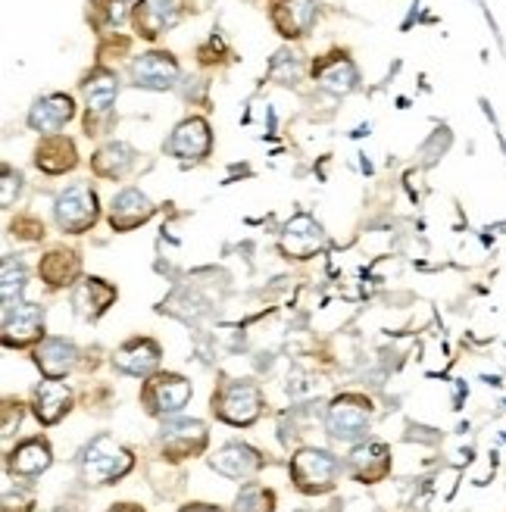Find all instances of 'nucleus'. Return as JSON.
Returning a JSON list of instances; mask_svg holds the SVG:
<instances>
[{
  "instance_id": "b1692460",
  "label": "nucleus",
  "mask_w": 506,
  "mask_h": 512,
  "mask_svg": "<svg viewBox=\"0 0 506 512\" xmlns=\"http://www.w3.org/2000/svg\"><path fill=\"white\" fill-rule=\"evenodd\" d=\"M285 253L297 256V260H307L322 247V228L310 216H297L285 225V238H282Z\"/></svg>"
},
{
  "instance_id": "72a5a7b5",
  "label": "nucleus",
  "mask_w": 506,
  "mask_h": 512,
  "mask_svg": "<svg viewBox=\"0 0 506 512\" xmlns=\"http://www.w3.org/2000/svg\"><path fill=\"white\" fill-rule=\"evenodd\" d=\"M110 512H144V509H138V506H132V503H122V506H116V509H110Z\"/></svg>"
},
{
  "instance_id": "423d86ee",
  "label": "nucleus",
  "mask_w": 506,
  "mask_h": 512,
  "mask_svg": "<svg viewBox=\"0 0 506 512\" xmlns=\"http://www.w3.org/2000/svg\"><path fill=\"white\" fill-rule=\"evenodd\" d=\"M369 400L357 397V394H347V397H338L332 406H328V416H325V425L332 431V438L338 441H357L366 434L369 428Z\"/></svg>"
},
{
  "instance_id": "20e7f679",
  "label": "nucleus",
  "mask_w": 506,
  "mask_h": 512,
  "mask_svg": "<svg viewBox=\"0 0 506 512\" xmlns=\"http://www.w3.org/2000/svg\"><path fill=\"white\" fill-rule=\"evenodd\" d=\"M188 400H191V381L182 378V375H175V372L150 375V381L144 384V391H141V403L154 416H175V413H182Z\"/></svg>"
},
{
  "instance_id": "a878e982",
  "label": "nucleus",
  "mask_w": 506,
  "mask_h": 512,
  "mask_svg": "<svg viewBox=\"0 0 506 512\" xmlns=\"http://www.w3.org/2000/svg\"><path fill=\"white\" fill-rule=\"evenodd\" d=\"M38 272L50 288H63V285H72V281L79 278L82 263L72 250H50L41 260Z\"/></svg>"
},
{
  "instance_id": "f3484780",
  "label": "nucleus",
  "mask_w": 506,
  "mask_h": 512,
  "mask_svg": "<svg viewBox=\"0 0 506 512\" xmlns=\"http://www.w3.org/2000/svg\"><path fill=\"white\" fill-rule=\"evenodd\" d=\"M35 363L44 372V378L60 381L75 369V363H79V350L66 338H47L35 353Z\"/></svg>"
},
{
  "instance_id": "4468645a",
  "label": "nucleus",
  "mask_w": 506,
  "mask_h": 512,
  "mask_svg": "<svg viewBox=\"0 0 506 512\" xmlns=\"http://www.w3.org/2000/svg\"><path fill=\"white\" fill-rule=\"evenodd\" d=\"M150 216H154V203H150V197L141 194L138 188H125L113 197L110 225L116 232H132V228L144 225Z\"/></svg>"
},
{
  "instance_id": "f8f14e48",
  "label": "nucleus",
  "mask_w": 506,
  "mask_h": 512,
  "mask_svg": "<svg viewBox=\"0 0 506 512\" xmlns=\"http://www.w3.org/2000/svg\"><path fill=\"white\" fill-rule=\"evenodd\" d=\"M347 469H350V475L357 478L360 484L385 481L391 475V450L385 444H378V441L353 447V453L347 459Z\"/></svg>"
},
{
  "instance_id": "9d476101",
  "label": "nucleus",
  "mask_w": 506,
  "mask_h": 512,
  "mask_svg": "<svg viewBox=\"0 0 506 512\" xmlns=\"http://www.w3.org/2000/svg\"><path fill=\"white\" fill-rule=\"evenodd\" d=\"M185 13V0H141L135 4V29L141 38L154 41Z\"/></svg>"
},
{
  "instance_id": "39448f33",
  "label": "nucleus",
  "mask_w": 506,
  "mask_h": 512,
  "mask_svg": "<svg viewBox=\"0 0 506 512\" xmlns=\"http://www.w3.org/2000/svg\"><path fill=\"white\" fill-rule=\"evenodd\" d=\"M57 225L69 235H82L97 222V194L91 191V185H69L60 197H57Z\"/></svg>"
},
{
  "instance_id": "9b49d317",
  "label": "nucleus",
  "mask_w": 506,
  "mask_h": 512,
  "mask_svg": "<svg viewBox=\"0 0 506 512\" xmlns=\"http://www.w3.org/2000/svg\"><path fill=\"white\" fill-rule=\"evenodd\" d=\"M166 147H169L172 157H179V160H204L213 147V135H210L207 119L191 116V119L179 122Z\"/></svg>"
},
{
  "instance_id": "393cba45",
  "label": "nucleus",
  "mask_w": 506,
  "mask_h": 512,
  "mask_svg": "<svg viewBox=\"0 0 506 512\" xmlns=\"http://www.w3.org/2000/svg\"><path fill=\"white\" fill-rule=\"evenodd\" d=\"M113 300H116V288L107 285L104 278H88L75 291V306H79L82 319H97L100 313H107Z\"/></svg>"
},
{
  "instance_id": "0eeeda50",
  "label": "nucleus",
  "mask_w": 506,
  "mask_h": 512,
  "mask_svg": "<svg viewBox=\"0 0 506 512\" xmlns=\"http://www.w3.org/2000/svg\"><path fill=\"white\" fill-rule=\"evenodd\" d=\"M132 82L138 88L147 91H169L175 82H179V63L172 60V54H163V50H150V54H141L132 60Z\"/></svg>"
},
{
  "instance_id": "aec40b11",
  "label": "nucleus",
  "mask_w": 506,
  "mask_h": 512,
  "mask_svg": "<svg viewBox=\"0 0 506 512\" xmlns=\"http://www.w3.org/2000/svg\"><path fill=\"white\" fill-rule=\"evenodd\" d=\"M35 166L47 175H66L79 166V153L75 144L63 135H50L35 147Z\"/></svg>"
},
{
  "instance_id": "bb28decb",
  "label": "nucleus",
  "mask_w": 506,
  "mask_h": 512,
  "mask_svg": "<svg viewBox=\"0 0 506 512\" xmlns=\"http://www.w3.org/2000/svg\"><path fill=\"white\" fill-rule=\"evenodd\" d=\"M132 166H135V150L129 144H122V141L100 147L94 153V160H91V169L100 178H122Z\"/></svg>"
},
{
  "instance_id": "c756f323",
  "label": "nucleus",
  "mask_w": 506,
  "mask_h": 512,
  "mask_svg": "<svg viewBox=\"0 0 506 512\" xmlns=\"http://www.w3.org/2000/svg\"><path fill=\"white\" fill-rule=\"evenodd\" d=\"M25 288V266L16 260V256H7L4 260V285H0V294H4V310L13 306V297Z\"/></svg>"
},
{
  "instance_id": "5701e85b",
  "label": "nucleus",
  "mask_w": 506,
  "mask_h": 512,
  "mask_svg": "<svg viewBox=\"0 0 506 512\" xmlns=\"http://www.w3.org/2000/svg\"><path fill=\"white\" fill-rule=\"evenodd\" d=\"M316 19V7L313 0H285L272 10V22L275 29L282 32L285 38H300L310 32V25Z\"/></svg>"
},
{
  "instance_id": "7c9ffc66",
  "label": "nucleus",
  "mask_w": 506,
  "mask_h": 512,
  "mask_svg": "<svg viewBox=\"0 0 506 512\" xmlns=\"http://www.w3.org/2000/svg\"><path fill=\"white\" fill-rule=\"evenodd\" d=\"M19 188H22V175L13 172L10 166H4V194H0V203H4V207H13Z\"/></svg>"
},
{
  "instance_id": "2f4dec72",
  "label": "nucleus",
  "mask_w": 506,
  "mask_h": 512,
  "mask_svg": "<svg viewBox=\"0 0 506 512\" xmlns=\"http://www.w3.org/2000/svg\"><path fill=\"white\" fill-rule=\"evenodd\" d=\"M4 512H32V497L29 494H7L4 497Z\"/></svg>"
},
{
  "instance_id": "f257e3e1",
  "label": "nucleus",
  "mask_w": 506,
  "mask_h": 512,
  "mask_svg": "<svg viewBox=\"0 0 506 512\" xmlns=\"http://www.w3.org/2000/svg\"><path fill=\"white\" fill-rule=\"evenodd\" d=\"M132 466H135V456L122 444H116L110 434L94 438L82 453V475L88 484H113L122 475H129Z\"/></svg>"
},
{
  "instance_id": "473e14b6",
  "label": "nucleus",
  "mask_w": 506,
  "mask_h": 512,
  "mask_svg": "<svg viewBox=\"0 0 506 512\" xmlns=\"http://www.w3.org/2000/svg\"><path fill=\"white\" fill-rule=\"evenodd\" d=\"M182 512H219L216 506H207V503H194V506H185Z\"/></svg>"
},
{
  "instance_id": "a211bd4d",
  "label": "nucleus",
  "mask_w": 506,
  "mask_h": 512,
  "mask_svg": "<svg viewBox=\"0 0 506 512\" xmlns=\"http://www.w3.org/2000/svg\"><path fill=\"white\" fill-rule=\"evenodd\" d=\"M50 463H54V456H50V444L44 438H29L22 441L10 450L7 456V469L19 478H35L41 472L50 469Z\"/></svg>"
},
{
  "instance_id": "c85d7f7f",
  "label": "nucleus",
  "mask_w": 506,
  "mask_h": 512,
  "mask_svg": "<svg viewBox=\"0 0 506 512\" xmlns=\"http://www.w3.org/2000/svg\"><path fill=\"white\" fill-rule=\"evenodd\" d=\"M235 512H275V494L260 488V484H250L238 494Z\"/></svg>"
},
{
  "instance_id": "2eb2a0df",
  "label": "nucleus",
  "mask_w": 506,
  "mask_h": 512,
  "mask_svg": "<svg viewBox=\"0 0 506 512\" xmlns=\"http://www.w3.org/2000/svg\"><path fill=\"white\" fill-rule=\"evenodd\" d=\"M82 97L88 104V116H107L110 107L116 104L119 97V79L116 72L107 69V66H97L85 75L82 82Z\"/></svg>"
},
{
  "instance_id": "412c9836",
  "label": "nucleus",
  "mask_w": 506,
  "mask_h": 512,
  "mask_svg": "<svg viewBox=\"0 0 506 512\" xmlns=\"http://www.w3.org/2000/svg\"><path fill=\"white\" fill-rule=\"evenodd\" d=\"M157 366H160V347L150 341V338L129 341V344H125L116 353V369L125 372V375L147 378V375H154Z\"/></svg>"
},
{
  "instance_id": "4be33fe9",
  "label": "nucleus",
  "mask_w": 506,
  "mask_h": 512,
  "mask_svg": "<svg viewBox=\"0 0 506 512\" xmlns=\"http://www.w3.org/2000/svg\"><path fill=\"white\" fill-rule=\"evenodd\" d=\"M72 409V391L63 381H44L35 391V416L41 425H57Z\"/></svg>"
},
{
  "instance_id": "cd10ccee",
  "label": "nucleus",
  "mask_w": 506,
  "mask_h": 512,
  "mask_svg": "<svg viewBox=\"0 0 506 512\" xmlns=\"http://www.w3.org/2000/svg\"><path fill=\"white\" fill-rule=\"evenodd\" d=\"M129 16V0H94L91 4V19L100 29H113V25L125 22Z\"/></svg>"
},
{
  "instance_id": "6e6552de",
  "label": "nucleus",
  "mask_w": 506,
  "mask_h": 512,
  "mask_svg": "<svg viewBox=\"0 0 506 512\" xmlns=\"http://www.w3.org/2000/svg\"><path fill=\"white\" fill-rule=\"evenodd\" d=\"M44 335V310L35 303H19L16 310L7 306L4 310V344L13 350H22Z\"/></svg>"
},
{
  "instance_id": "6ab92c4d",
  "label": "nucleus",
  "mask_w": 506,
  "mask_h": 512,
  "mask_svg": "<svg viewBox=\"0 0 506 512\" xmlns=\"http://www.w3.org/2000/svg\"><path fill=\"white\" fill-rule=\"evenodd\" d=\"M313 79L332 94H350L357 88L360 75H357V66H353L344 54H328L313 66Z\"/></svg>"
},
{
  "instance_id": "f03ea898",
  "label": "nucleus",
  "mask_w": 506,
  "mask_h": 512,
  "mask_svg": "<svg viewBox=\"0 0 506 512\" xmlns=\"http://www.w3.org/2000/svg\"><path fill=\"white\" fill-rule=\"evenodd\" d=\"M341 472V463L328 450H297L291 459V478L297 484V491L303 494H325L335 488V478Z\"/></svg>"
},
{
  "instance_id": "7ed1b4c3",
  "label": "nucleus",
  "mask_w": 506,
  "mask_h": 512,
  "mask_svg": "<svg viewBox=\"0 0 506 512\" xmlns=\"http://www.w3.org/2000/svg\"><path fill=\"white\" fill-rule=\"evenodd\" d=\"M213 413L229 425H253L263 413V394L250 381H225L213 394Z\"/></svg>"
},
{
  "instance_id": "ddd939ff",
  "label": "nucleus",
  "mask_w": 506,
  "mask_h": 512,
  "mask_svg": "<svg viewBox=\"0 0 506 512\" xmlns=\"http://www.w3.org/2000/svg\"><path fill=\"white\" fill-rule=\"evenodd\" d=\"M72 116H75V104L69 94H47L35 100V107L29 110V128L41 135H57Z\"/></svg>"
},
{
  "instance_id": "1a4fd4ad",
  "label": "nucleus",
  "mask_w": 506,
  "mask_h": 512,
  "mask_svg": "<svg viewBox=\"0 0 506 512\" xmlns=\"http://www.w3.org/2000/svg\"><path fill=\"white\" fill-rule=\"evenodd\" d=\"M160 447H163V456H169V459L197 456V453H204V447H207V428H204V422H197V419L166 422L163 434H160Z\"/></svg>"
},
{
  "instance_id": "dca6fc26",
  "label": "nucleus",
  "mask_w": 506,
  "mask_h": 512,
  "mask_svg": "<svg viewBox=\"0 0 506 512\" xmlns=\"http://www.w3.org/2000/svg\"><path fill=\"white\" fill-rule=\"evenodd\" d=\"M210 466L225 475V478H235V481H244L250 478L253 472H260L263 469V456L247 447V444H225L213 459H210Z\"/></svg>"
}]
</instances>
